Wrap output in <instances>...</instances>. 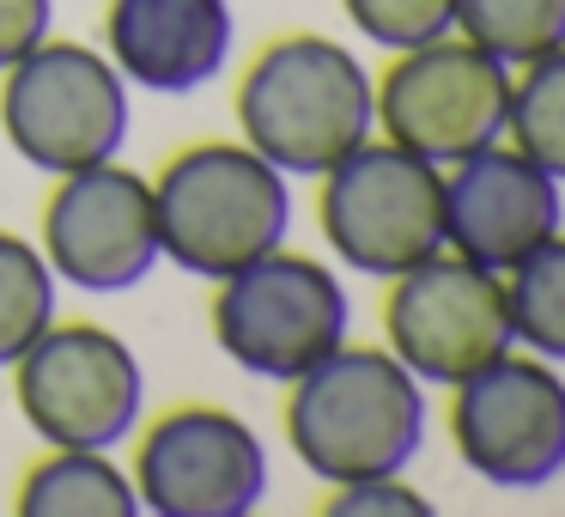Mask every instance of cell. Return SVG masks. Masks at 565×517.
Segmentation results:
<instances>
[{
	"mask_svg": "<svg viewBox=\"0 0 565 517\" xmlns=\"http://www.w3.org/2000/svg\"><path fill=\"white\" fill-rule=\"evenodd\" d=\"M286 444L322 487L395 475L426 444V383L390 347L347 335L286 383Z\"/></svg>",
	"mask_w": 565,
	"mask_h": 517,
	"instance_id": "1",
	"label": "cell"
},
{
	"mask_svg": "<svg viewBox=\"0 0 565 517\" xmlns=\"http://www.w3.org/2000/svg\"><path fill=\"white\" fill-rule=\"evenodd\" d=\"M237 135L286 177H322L377 135V86L347 43L292 31L274 38L237 80Z\"/></svg>",
	"mask_w": 565,
	"mask_h": 517,
	"instance_id": "2",
	"label": "cell"
},
{
	"mask_svg": "<svg viewBox=\"0 0 565 517\" xmlns=\"http://www.w3.org/2000/svg\"><path fill=\"white\" fill-rule=\"evenodd\" d=\"M159 256L195 281H225L292 232V177L244 140H195L152 177Z\"/></svg>",
	"mask_w": 565,
	"mask_h": 517,
	"instance_id": "3",
	"label": "cell"
},
{
	"mask_svg": "<svg viewBox=\"0 0 565 517\" xmlns=\"http://www.w3.org/2000/svg\"><path fill=\"white\" fill-rule=\"evenodd\" d=\"M116 62L92 43L43 38L0 74V135L31 171H79L122 152L135 98Z\"/></svg>",
	"mask_w": 565,
	"mask_h": 517,
	"instance_id": "4",
	"label": "cell"
},
{
	"mask_svg": "<svg viewBox=\"0 0 565 517\" xmlns=\"http://www.w3.org/2000/svg\"><path fill=\"white\" fill-rule=\"evenodd\" d=\"M317 183V225L341 268L395 281L444 250V165L395 140H359Z\"/></svg>",
	"mask_w": 565,
	"mask_h": 517,
	"instance_id": "5",
	"label": "cell"
},
{
	"mask_svg": "<svg viewBox=\"0 0 565 517\" xmlns=\"http://www.w3.org/2000/svg\"><path fill=\"white\" fill-rule=\"evenodd\" d=\"M213 286V341L237 371L262 383H292L353 335V298L341 274L286 244Z\"/></svg>",
	"mask_w": 565,
	"mask_h": 517,
	"instance_id": "6",
	"label": "cell"
},
{
	"mask_svg": "<svg viewBox=\"0 0 565 517\" xmlns=\"http://www.w3.org/2000/svg\"><path fill=\"white\" fill-rule=\"evenodd\" d=\"M7 371L19 414L50 451H116L147 414V371L135 347L98 323L55 317Z\"/></svg>",
	"mask_w": 565,
	"mask_h": 517,
	"instance_id": "7",
	"label": "cell"
},
{
	"mask_svg": "<svg viewBox=\"0 0 565 517\" xmlns=\"http://www.w3.org/2000/svg\"><path fill=\"white\" fill-rule=\"evenodd\" d=\"M450 444L468 475L535 493L565 475V378L541 354H499L450 383Z\"/></svg>",
	"mask_w": 565,
	"mask_h": 517,
	"instance_id": "8",
	"label": "cell"
},
{
	"mask_svg": "<svg viewBox=\"0 0 565 517\" xmlns=\"http://www.w3.org/2000/svg\"><path fill=\"white\" fill-rule=\"evenodd\" d=\"M377 86V128L383 140L419 152L431 165H456L468 152L504 140L511 110V67L475 50L468 38L444 31L431 43L395 50Z\"/></svg>",
	"mask_w": 565,
	"mask_h": 517,
	"instance_id": "9",
	"label": "cell"
},
{
	"mask_svg": "<svg viewBox=\"0 0 565 517\" xmlns=\"http://www.w3.org/2000/svg\"><path fill=\"white\" fill-rule=\"evenodd\" d=\"M383 347L414 371L426 390H450L487 359L511 354V310L504 274L438 250L390 281L383 293Z\"/></svg>",
	"mask_w": 565,
	"mask_h": 517,
	"instance_id": "10",
	"label": "cell"
},
{
	"mask_svg": "<svg viewBox=\"0 0 565 517\" xmlns=\"http://www.w3.org/2000/svg\"><path fill=\"white\" fill-rule=\"evenodd\" d=\"M135 493L152 517H249L268 499V451L232 408L183 402L140 432Z\"/></svg>",
	"mask_w": 565,
	"mask_h": 517,
	"instance_id": "11",
	"label": "cell"
},
{
	"mask_svg": "<svg viewBox=\"0 0 565 517\" xmlns=\"http://www.w3.org/2000/svg\"><path fill=\"white\" fill-rule=\"evenodd\" d=\"M43 262L74 293H128L159 268V213H152V177L128 165H79L55 177L43 201Z\"/></svg>",
	"mask_w": 565,
	"mask_h": 517,
	"instance_id": "12",
	"label": "cell"
},
{
	"mask_svg": "<svg viewBox=\"0 0 565 517\" xmlns=\"http://www.w3.org/2000/svg\"><path fill=\"white\" fill-rule=\"evenodd\" d=\"M565 225V183L511 140L444 165V250L504 274Z\"/></svg>",
	"mask_w": 565,
	"mask_h": 517,
	"instance_id": "13",
	"label": "cell"
},
{
	"mask_svg": "<svg viewBox=\"0 0 565 517\" xmlns=\"http://www.w3.org/2000/svg\"><path fill=\"white\" fill-rule=\"evenodd\" d=\"M232 0H110L104 7V55L128 86L152 98H189L213 86L232 62Z\"/></svg>",
	"mask_w": 565,
	"mask_h": 517,
	"instance_id": "14",
	"label": "cell"
},
{
	"mask_svg": "<svg viewBox=\"0 0 565 517\" xmlns=\"http://www.w3.org/2000/svg\"><path fill=\"white\" fill-rule=\"evenodd\" d=\"M19 517H135V475L110 451H50L19 481Z\"/></svg>",
	"mask_w": 565,
	"mask_h": 517,
	"instance_id": "15",
	"label": "cell"
},
{
	"mask_svg": "<svg viewBox=\"0 0 565 517\" xmlns=\"http://www.w3.org/2000/svg\"><path fill=\"white\" fill-rule=\"evenodd\" d=\"M504 310H511V341L523 354L565 366V232H553L547 244L504 268Z\"/></svg>",
	"mask_w": 565,
	"mask_h": 517,
	"instance_id": "16",
	"label": "cell"
},
{
	"mask_svg": "<svg viewBox=\"0 0 565 517\" xmlns=\"http://www.w3.org/2000/svg\"><path fill=\"white\" fill-rule=\"evenodd\" d=\"M504 140L565 183V43L535 62L511 67V110H504Z\"/></svg>",
	"mask_w": 565,
	"mask_h": 517,
	"instance_id": "17",
	"label": "cell"
},
{
	"mask_svg": "<svg viewBox=\"0 0 565 517\" xmlns=\"http://www.w3.org/2000/svg\"><path fill=\"white\" fill-rule=\"evenodd\" d=\"M450 31L487 50L492 62L523 67L565 43V0H456Z\"/></svg>",
	"mask_w": 565,
	"mask_h": 517,
	"instance_id": "18",
	"label": "cell"
},
{
	"mask_svg": "<svg viewBox=\"0 0 565 517\" xmlns=\"http://www.w3.org/2000/svg\"><path fill=\"white\" fill-rule=\"evenodd\" d=\"M62 310V281L43 250L19 232H0V371L13 366Z\"/></svg>",
	"mask_w": 565,
	"mask_h": 517,
	"instance_id": "19",
	"label": "cell"
},
{
	"mask_svg": "<svg viewBox=\"0 0 565 517\" xmlns=\"http://www.w3.org/2000/svg\"><path fill=\"white\" fill-rule=\"evenodd\" d=\"M341 13L371 50H414L456 25V0H341Z\"/></svg>",
	"mask_w": 565,
	"mask_h": 517,
	"instance_id": "20",
	"label": "cell"
},
{
	"mask_svg": "<svg viewBox=\"0 0 565 517\" xmlns=\"http://www.w3.org/2000/svg\"><path fill=\"white\" fill-rule=\"evenodd\" d=\"M322 511H329V517H431V499L407 487L402 468H395V475L341 481V487L322 499Z\"/></svg>",
	"mask_w": 565,
	"mask_h": 517,
	"instance_id": "21",
	"label": "cell"
},
{
	"mask_svg": "<svg viewBox=\"0 0 565 517\" xmlns=\"http://www.w3.org/2000/svg\"><path fill=\"white\" fill-rule=\"evenodd\" d=\"M55 31V0H0V74Z\"/></svg>",
	"mask_w": 565,
	"mask_h": 517,
	"instance_id": "22",
	"label": "cell"
}]
</instances>
